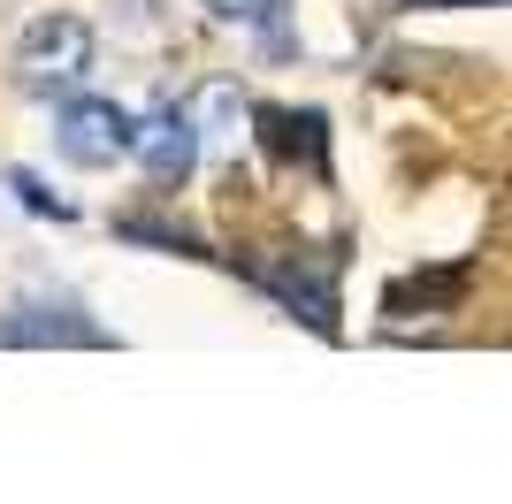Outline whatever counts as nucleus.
<instances>
[{
	"label": "nucleus",
	"mask_w": 512,
	"mask_h": 504,
	"mask_svg": "<svg viewBox=\"0 0 512 504\" xmlns=\"http://www.w3.org/2000/svg\"><path fill=\"white\" fill-rule=\"evenodd\" d=\"M92 69V23L85 16H39L16 46V84L23 92H69Z\"/></svg>",
	"instance_id": "f257e3e1"
},
{
	"label": "nucleus",
	"mask_w": 512,
	"mask_h": 504,
	"mask_svg": "<svg viewBox=\"0 0 512 504\" xmlns=\"http://www.w3.org/2000/svg\"><path fill=\"white\" fill-rule=\"evenodd\" d=\"M62 153L85 168H107L115 153H130V115L115 100H77L62 115Z\"/></svg>",
	"instance_id": "f03ea898"
},
{
	"label": "nucleus",
	"mask_w": 512,
	"mask_h": 504,
	"mask_svg": "<svg viewBox=\"0 0 512 504\" xmlns=\"http://www.w3.org/2000/svg\"><path fill=\"white\" fill-rule=\"evenodd\" d=\"M130 153L146 161V176H184L192 168V153H199V138H192V115H146V123H130Z\"/></svg>",
	"instance_id": "7ed1b4c3"
},
{
	"label": "nucleus",
	"mask_w": 512,
	"mask_h": 504,
	"mask_svg": "<svg viewBox=\"0 0 512 504\" xmlns=\"http://www.w3.org/2000/svg\"><path fill=\"white\" fill-rule=\"evenodd\" d=\"M207 8L222 23H260V16H268V0H207Z\"/></svg>",
	"instance_id": "20e7f679"
},
{
	"label": "nucleus",
	"mask_w": 512,
	"mask_h": 504,
	"mask_svg": "<svg viewBox=\"0 0 512 504\" xmlns=\"http://www.w3.org/2000/svg\"><path fill=\"white\" fill-rule=\"evenodd\" d=\"M413 8H482V0H413ZM497 8V0H490Z\"/></svg>",
	"instance_id": "39448f33"
}]
</instances>
